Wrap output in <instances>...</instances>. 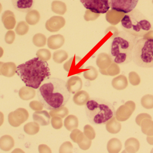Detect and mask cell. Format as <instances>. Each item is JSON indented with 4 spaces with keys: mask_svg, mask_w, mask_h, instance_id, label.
Masks as SVG:
<instances>
[{
    "mask_svg": "<svg viewBox=\"0 0 153 153\" xmlns=\"http://www.w3.org/2000/svg\"><path fill=\"white\" fill-rule=\"evenodd\" d=\"M64 126L69 131L77 128L78 126V119L74 115H69L65 119Z\"/></svg>",
    "mask_w": 153,
    "mask_h": 153,
    "instance_id": "obj_24",
    "label": "cell"
},
{
    "mask_svg": "<svg viewBox=\"0 0 153 153\" xmlns=\"http://www.w3.org/2000/svg\"><path fill=\"white\" fill-rule=\"evenodd\" d=\"M91 140L88 139L86 137H85L82 141L78 144V145L79 148L83 151H86L88 150L91 145Z\"/></svg>",
    "mask_w": 153,
    "mask_h": 153,
    "instance_id": "obj_45",
    "label": "cell"
},
{
    "mask_svg": "<svg viewBox=\"0 0 153 153\" xmlns=\"http://www.w3.org/2000/svg\"><path fill=\"white\" fill-rule=\"evenodd\" d=\"M122 147L121 142L117 138H113L110 139L107 144V150L110 153L120 152Z\"/></svg>",
    "mask_w": 153,
    "mask_h": 153,
    "instance_id": "obj_22",
    "label": "cell"
},
{
    "mask_svg": "<svg viewBox=\"0 0 153 153\" xmlns=\"http://www.w3.org/2000/svg\"><path fill=\"white\" fill-rule=\"evenodd\" d=\"M140 146V143L137 139L134 137L128 138L125 143V150L123 152H137L139 150Z\"/></svg>",
    "mask_w": 153,
    "mask_h": 153,
    "instance_id": "obj_18",
    "label": "cell"
},
{
    "mask_svg": "<svg viewBox=\"0 0 153 153\" xmlns=\"http://www.w3.org/2000/svg\"><path fill=\"white\" fill-rule=\"evenodd\" d=\"M129 80L131 84L134 86L140 84L141 81L140 77L138 75L134 72L129 73Z\"/></svg>",
    "mask_w": 153,
    "mask_h": 153,
    "instance_id": "obj_44",
    "label": "cell"
},
{
    "mask_svg": "<svg viewBox=\"0 0 153 153\" xmlns=\"http://www.w3.org/2000/svg\"><path fill=\"white\" fill-rule=\"evenodd\" d=\"M69 112V110L67 108L62 107L59 108L51 110L49 114L52 117L58 116L62 118H64L68 116Z\"/></svg>",
    "mask_w": 153,
    "mask_h": 153,
    "instance_id": "obj_33",
    "label": "cell"
},
{
    "mask_svg": "<svg viewBox=\"0 0 153 153\" xmlns=\"http://www.w3.org/2000/svg\"><path fill=\"white\" fill-rule=\"evenodd\" d=\"M73 146L71 142H65L60 146L59 153H72L73 152Z\"/></svg>",
    "mask_w": 153,
    "mask_h": 153,
    "instance_id": "obj_41",
    "label": "cell"
},
{
    "mask_svg": "<svg viewBox=\"0 0 153 153\" xmlns=\"http://www.w3.org/2000/svg\"><path fill=\"white\" fill-rule=\"evenodd\" d=\"M99 71H100V73L103 75H108V74H107V71H106V69H100Z\"/></svg>",
    "mask_w": 153,
    "mask_h": 153,
    "instance_id": "obj_52",
    "label": "cell"
},
{
    "mask_svg": "<svg viewBox=\"0 0 153 153\" xmlns=\"http://www.w3.org/2000/svg\"><path fill=\"white\" fill-rule=\"evenodd\" d=\"M39 102L48 110L64 107L69 101L71 93L66 83L57 78H48L45 80L38 90Z\"/></svg>",
    "mask_w": 153,
    "mask_h": 153,
    "instance_id": "obj_1",
    "label": "cell"
},
{
    "mask_svg": "<svg viewBox=\"0 0 153 153\" xmlns=\"http://www.w3.org/2000/svg\"><path fill=\"white\" fill-rule=\"evenodd\" d=\"M85 110L88 120L94 125L106 124L116 115L114 106L102 99L89 100L85 104Z\"/></svg>",
    "mask_w": 153,
    "mask_h": 153,
    "instance_id": "obj_4",
    "label": "cell"
},
{
    "mask_svg": "<svg viewBox=\"0 0 153 153\" xmlns=\"http://www.w3.org/2000/svg\"><path fill=\"white\" fill-rule=\"evenodd\" d=\"M100 16V13L93 12L89 10H86L85 12L84 18L86 21H94L97 19Z\"/></svg>",
    "mask_w": 153,
    "mask_h": 153,
    "instance_id": "obj_42",
    "label": "cell"
},
{
    "mask_svg": "<svg viewBox=\"0 0 153 153\" xmlns=\"http://www.w3.org/2000/svg\"><path fill=\"white\" fill-rule=\"evenodd\" d=\"M28 25L24 21L20 22L17 25L16 31L17 34L19 35H23L27 34L29 30Z\"/></svg>",
    "mask_w": 153,
    "mask_h": 153,
    "instance_id": "obj_39",
    "label": "cell"
},
{
    "mask_svg": "<svg viewBox=\"0 0 153 153\" xmlns=\"http://www.w3.org/2000/svg\"><path fill=\"white\" fill-rule=\"evenodd\" d=\"M138 38L125 31L119 32L113 38L111 46L110 55L117 64L129 63L133 60L135 46Z\"/></svg>",
    "mask_w": 153,
    "mask_h": 153,
    "instance_id": "obj_3",
    "label": "cell"
},
{
    "mask_svg": "<svg viewBox=\"0 0 153 153\" xmlns=\"http://www.w3.org/2000/svg\"><path fill=\"white\" fill-rule=\"evenodd\" d=\"M33 120L41 126H47L50 124V115L46 110L36 111L33 114Z\"/></svg>",
    "mask_w": 153,
    "mask_h": 153,
    "instance_id": "obj_15",
    "label": "cell"
},
{
    "mask_svg": "<svg viewBox=\"0 0 153 153\" xmlns=\"http://www.w3.org/2000/svg\"><path fill=\"white\" fill-rule=\"evenodd\" d=\"M142 123L141 126L143 133L148 136L153 135V121L147 119H144Z\"/></svg>",
    "mask_w": 153,
    "mask_h": 153,
    "instance_id": "obj_28",
    "label": "cell"
},
{
    "mask_svg": "<svg viewBox=\"0 0 153 153\" xmlns=\"http://www.w3.org/2000/svg\"><path fill=\"white\" fill-rule=\"evenodd\" d=\"M68 58V53L65 50L62 49L56 50L53 54V60L56 63H62Z\"/></svg>",
    "mask_w": 153,
    "mask_h": 153,
    "instance_id": "obj_29",
    "label": "cell"
},
{
    "mask_svg": "<svg viewBox=\"0 0 153 153\" xmlns=\"http://www.w3.org/2000/svg\"><path fill=\"white\" fill-rule=\"evenodd\" d=\"M29 117V114L27 111L26 110L23 108H19L17 109L14 112H12L10 113L9 115V122L10 125L12 126L18 127L21 124H19V122L21 121H19V119L20 118L22 119L24 122L26 121ZM20 120V119H19ZM22 123V122H20Z\"/></svg>",
    "mask_w": 153,
    "mask_h": 153,
    "instance_id": "obj_11",
    "label": "cell"
},
{
    "mask_svg": "<svg viewBox=\"0 0 153 153\" xmlns=\"http://www.w3.org/2000/svg\"><path fill=\"white\" fill-rule=\"evenodd\" d=\"M39 153H52L51 149L45 144L40 145L39 146Z\"/></svg>",
    "mask_w": 153,
    "mask_h": 153,
    "instance_id": "obj_48",
    "label": "cell"
},
{
    "mask_svg": "<svg viewBox=\"0 0 153 153\" xmlns=\"http://www.w3.org/2000/svg\"><path fill=\"white\" fill-rule=\"evenodd\" d=\"M2 21L4 24H12L14 26L15 24V16L12 12L6 10L2 15Z\"/></svg>",
    "mask_w": 153,
    "mask_h": 153,
    "instance_id": "obj_34",
    "label": "cell"
},
{
    "mask_svg": "<svg viewBox=\"0 0 153 153\" xmlns=\"http://www.w3.org/2000/svg\"><path fill=\"white\" fill-rule=\"evenodd\" d=\"M65 42V39L61 34L52 35L47 40V45L50 49H57L62 47Z\"/></svg>",
    "mask_w": 153,
    "mask_h": 153,
    "instance_id": "obj_13",
    "label": "cell"
},
{
    "mask_svg": "<svg viewBox=\"0 0 153 153\" xmlns=\"http://www.w3.org/2000/svg\"><path fill=\"white\" fill-rule=\"evenodd\" d=\"M146 139H147V142L149 143V144L153 145V136L147 137Z\"/></svg>",
    "mask_w": 153,
    "mask_h": 153,
    "instance_id": "obj_51",
    "label": "cell"
},
{
    "mask_svg": "<svg viewBox=\"0 0 153 153\" xmlns=\"http://www.w3.org/2000/svg\"><path fill=\"white\" fill-rule=\"evenodd\" d=\"M125 13L111 10L107 12L106 19L108 22L112 25H116L121 21V19L125 16Z\"/></svg>",
    "mask_w": 153,
    "mask_h": 153,
    "instance_id": "obj_17",
    "label": "cell"
},
{
    "mask_svg": "<svg viewBox=\"0 0 153 153\" xmlns=\"http://www.w3.org/2000/svg\"><path fill=\"white\" fill-rule=\"evenodd\" d=\"M133 61L143 68L153 67V39L143 37L138 40L135 46Z\"/></svg>",
    "mask_w": 153,
    "mask_h": 153,
    "instance_id": "obj_6",
    "label": "cell"
},
{
    "mask_svg": "<svg viewBox=\"0 0 153 153\" xmlns=\"http://www.w3.org/2000/svg\"><path fill=\"white\" fill-rule=\"evenodd\" d=\"M13 7L22 12H28L35 4V0H11Z\"/></svg>",
    "mask_w": 153,
    "mask_h": 153,
    "instance_id": "obj_12",
    "label": "cell"
},
{
    "mask_svg": "<svg viewBox=\"0 0 153 153\" xmlns=\"http://www.w3.org/2000/svg\"><path fill=\"white\" fill-rule=\"evenodd\" d=\"M36 56L42 61L47 62L51 58V53L47 49H41L37 52Z\"/></svg>",
    "mask_w": 153,
    "mask_h": 153,
    "instance_id": "obj_37",
    "label": "cell"
},
{
    "mask_svg": "<svg viewBox=\"0 0 153 153\" xmlns=\"http://www.w3.org/2000/svg\"><path fill=\"white\" fill-rule=\"evenodd\" d=\"M52 11L59 15H64L67 11L65 3L60 1H54L51 4Z\"/></svg>",
    "mask_w": 153,
    "mask_h": 153,
    "instance_id": "obj_23",
    "label": "cell"
},
{
    "mask_svg": "<svg viewBox=\"0 0 153 153\" xmlns=\"http://www.w3.org/2000/svg\"><path fill=\"white\" fill-rule=\"evenodd\" d=\"M144 37L147 38L152 39H153V31L151 30L149 32L146 34Z\"/></svg>",
    "mask_w": 153,
    "mask_h": 153,
    "instance_id": "obj_50",
    "label": "cell"
},
{
    "mask_svg": "<svg viewBox=\"0 0 153 153\" xmlns=\"http://www.w3.org/2000/svg\"><path fill=\"white\" fill-rule=\"evenodd\" d=\"M39 125L36 122H30L24 127V131L28 134L35 135L37 134L39 130Z\"/></svg>",
    "mask_w": 153,
    "mask_h": 153,
    "instance_id": "obj_31",
    "label": "cell"
},
{
    "mask_svg": "<svg viewBox=\"0 0 153 153\" xmlns=\"http://www.w3.org/2000/svg\"><path fill=\"white\" fill-rule=\"evenodd\" d=\"M67 89L71 93L74 94L80 91L82 87V79L77 76H71L66 82Z\"/></svg>",
    "mask_w": 153,
    "mask_h": 153,
    "instance_id": "obj_14",
    "label": "cell"
},
{
    "mask_svg": "<svg viewBox=\"0 0 153 153\" xmlns=\"http://www.w3.org/2000/svg\"><path fill=\"white\" fill-rule=\"evenodd\" d=\"M16 73L26 86L37 89L42 83L51 76L47 62L34 57L17 66Z\"/></svg>",
    "mask_w": 153,
    "mask_h": 153,
    "instance_id": "obj_2",
    "label": "cell"
},
{
    "mask_svg": "<svg viewBox=\"0 0 153 153\" xmlns=\"http://www.w3.org/2000/svg\"><path fill=\"white\" fill-rule=\"evenodd\" d=\"M109 31H111L112 33V32L113 33V36L111 39L114 38L115 37H116V36L118 35L119 32L117 29V28H116V27H114V26H110V27H108V28L106 29V31H105V33L107 34V33Z\"/></svg>",
    "mask_w": 153,
    "mask_h": 153,
    "instance_id": "obj_49",
    "label": "cell"
},
{
    "mask_svg": "<svg viewBox=\"0 0 153 153\" xmlns=\"http://www.w3.org/2000/svg\"><path fill=\"white\" fill-rule=\"evenodd\" d=\"M106 128L110 134H117L121 130V125L114 116L106 123Z\"/></svg>",
    "mask_w": 153,
    "mask_h": 153,
    "instance_id": "obj_21",
    "label": "cell"
},
{
    "mask_svg": "<svg viewBox=\"0 0 153 153\" xmlns=\"http://www.w3.org/2000/svg\"><path fill=\"white\" fill-rule=\"evenodd\" d=\"M152 2H153V0H152Z\"/></svg>",
    "mask_w": 153,
    "mask_h": 153,
    "instance_id": "obj_55",
    "label": "cell"
},
{
    "mask_svg": "<svg viewBox=\"0 0 153 153\" xmlns=\"http://www.w3.org/2000/svg\"><path fill=\"white\" fill-rule=\"evenodd\" d=\"M85 137V135L84 133L76 128L72 130L70 135V137L73 142L76 143L77 144L80 143L82 141Z\"/></svg>",
    "mask_w": 153,
    "mask_h": 153,
    "instance_id": "obj_35",
    "label": "cell"
},
{
    "mask_svg": "<svg viewBox=\"0 0 153 153\" xmlns=\"http://www.w3.org/2000/svg\"><path fill=\"white\" fill-rule=\"evenodd\" d=\"M64 18L61 16H53L47 21L45 28L48 31L55 32L59 31L65 25Z\"/></svg>",
    "mask_w": 153,
    "mask_h": 153,
    "instance_id": "obj_10",
    "label": "cell"
},
{
    "mask_svg": "<svg viewBox=\"0 0 153 153\" xmlns=\"http://www.w3.org/2000/svg\"><path fill=\"white\" fill-rule=\"evenodd\" d=\"M2 9V5L0 3V13H1V11Z\"/></svg>",
    "mask_w": 153,
    "mask_h": 153,
    "instance_id": "obj_53",
    "label": "cell"
},
{
    "mask_svg": "<svg viewBox=\"0 0 153 153\" xmlns=\"http://www.w3.org/2000/svg\"><path fill=\"white\" fill-rule=\"evenodd\" d=\"M36 95L34 89L31 87H23L20 90L19 96L24 100H28L33 99Z\"/></svg>",
    "mask_w": 153,
    "mask_h": 153,
    "instance_id": "obj_27",
    "label": "cell"
},
{
    "mask_svg": "<svg viewBox=\"0 0 153 153\" xmlns=\"http://www.w3.org/2000/svg\"><path fill=\"white\" fill-rule=\"evenodd\" d=\"M139 0H108V4L111 10L127 13L135 8Z\"/></svg>",
    "mask_w": 153,
    "mask_h": 153,
    "instance_id": "obj_7",
    "label": "cell"
},
{
    "mask_svg": "<svg viewBox=\"0 0 153 153\" xmlns=\"http://www.w3.org/2000/svg\"><path fill=\"white\" fill-rule=\"evenodd\" d=\"M106 70L108 75H109V76H115L120 73V68L119 66L117 64L113 62Z\"/></svg>",
    "mask_w": 153,
    "mask_h": 153,
    "instance_id": "obj_38",
    "label": "cell"
},
{
    "mask_svg": "<svg viewBox=\"0 0 153 153\" xmlns=\"http://www.w3.org/2000/svg\"><path fill=\"white\" fill-rule=\"evenodd\" d=\"M51 124L54 129L56 130L61 129L63 126L62 119L60 117H53V118L51 119Z\"/></svg>",
    "mask_w": 153,
    "mask_h": 153,
    "instance_id": "obj_43",
    "label": "cell"
},
{
    "mask_svg": "<svg viewBox=\"0 0 153 153\" xmlns=\"http://www.w3.org/2000/svg\"><path fill=\"white\" fill-rule=\"evenodd\" d=\"M84 134L88 139L91 140L94 139L96 136L93 128L89 125H86L84 127Z\"/></svg>",
    "mask_w": 153,
    "mask_h": 153,
    "instance_id": "obj_40",
    "label": "cell"
},
{
    "mask_svg": "<svg viewBox=\"0 0 153 153\" xmlns=\"http://www.w3.org/2000/svg\"><path fill=\"white\" fill-rule=\"evenodd\" d=\"M47 41L46 37L42 33H37L33 37V44L38 47L45 46L46 44Z\"/></svg>",
    "mask_w": 153,
    "mask_h": 153,
    "instance_id": "obj_32",
    "label": "cell"
},
{
    "mask_svg": "<svg viewBox=\"0 0 153 153\" xmlns=\"http://www.w3.org/2000/svg\"><path fill=\"white\" fill-rule=\"evenodd\" d=\"M124 31L136 37H143L152 29V24L146 17L137 9L125 14L121 20Z\"/></svg>",
    "mask_w": 153,
    "mask_h": 153,
    "instance_id": "obj_5",
    "label": "cell"
},
{
    "mask_svg": "<svg viewBox=\"0 0 153 153\" xmlns=\"http://www.w3.org/2000/svg\"><path fill=\"white\" fill-rule=\"evenodd\" d=\"M14 146V141L12 137L8 135L4 136L0 139V148L3 151L8 152Z\"/></svg>",
    "mask_w": 153,
    "mask_h": 153,
    "instance_id": "obj_25",
    "label": "cell"
},
{
    "mask_svg": "<svg viewBox=\"0 0 153 153\" xmlns=\"http://www.w3.org/2000/svg\"><path fill=\"white\" fill-rule=\"evenodd\" d=\"M142 106L146 109L153 108V95L146 94L141 99Z\"/></svg>",
    "mask_w": 153,
    "mask_h": 153,
    "instance_id": "obj_36",
    "label": "cell"
},
{
    "mask_svg": "<svg viewBox=\"0 0 153 153\" xmlns=\"http://www.w3.org/2000/svg\"><path fill=\"white\" fill-rule=\"evenodd\" d=\"M112 62L113 61L110 55L105 53L99 54L96 61V65L101 69H107Z\"/></svg>",
    "mask_w": 153,
    "mask_h": 153,
    "instance_id": "obj_16",
    "label": "cell"
},
{
    "mask_svg": "<svg viewBox=\"0 0 153 153\" xmlns=\"http://www.w3.org/2000/svg\"><path fill=\"white\" fill-rule=\"evenodd\" d=\"M40 15L39 12L36 10H32L27 12L26 17L27 22L31 25L38 23L40 20Z\"/></svg>",
    "mask_w": 153,
    "mask_h": 153,
    "instance_id": "obj_26",
    "label": "cell"
},
{
    "mask_svg": "<svg viewBox=\"0 0 153 153\" xmlns=\"http://www.w3.org/2000/svg\"><path fill=\"white\" fill-rule=\"evenodd\" d=\"M152 119V117L150 115L146 114V113H142L137 117L136 119V122L139 126H141V123L142 121V119Z\"/></svg>",
    "mask_w": 153,
    "mask_h": 153,
    "instance_id": "obj_47",
    "label": "cell"
},
{
    "mask_svg": "<svg viewBox=\"0 0 153 153\" xmlns=\"http://www.w3.org/2000/svg\"><path fill=\"white\" fill-rule=\"evenodd\" d=\"M151 153H153V148L152 150V152H151Z\"/></svg>",
    "mask_w": 153,
    "mask_h": 153,
    "instance_id": "obj_54",
    "label": "cell"
},
{
    "mask_svg": "<svg viewBox=\"0 0 153 153\" xmlns=\"http://www.w3.org/2000/svg\"><path fill=\"white\" fill-rule=\"evenodd\" d=\"M136 105L134 102L129 101L121 105L116 112V118L118 121H126L128 119L135 110Z\"/></svg>",
    "mask_w": 153,
    "mask_h": 153,
    "instance_id": "obj_9",
    "label": "cell"
},
{
    "mask_svg": "<svg viewBox=\"0 0 153 153\" xmlns=\"http://www.w3.org/2000/svg\"><path fill=\"white\" fill-rule=\"evenodd\" d=\"M74 102L78 106H83L85 105L90 100V96L88 93L85 91H79L75 93L73 97Z\"/></svg>",
    "mask_w": 153,
    "mask_h": 153,
    "instance_id": "obj_20",
    "label": "cell"
},
{
    "mask_svg": "<svg viewBox=\"0 0 153 153\" xmlns=\"http://www.w3.org/2000/svg\"><path fill=\"white\" fill-rule=\"evenodd\" d=\"M85 8L93 12L106 13L110 9L108 0H80Z\"/></svg>",
    "mask_w": 153,
    "mask_h": 153,
    "instance_id": "obj_8",
    "label": "cell"
},
{
    "mask_svg": "<svg viewBox=\"0 0 153 153\" xmlns=\"http://www.w3.org/2000/svg\"><path fill=\"white\" fill-rule=\"evenodd\" d=\"M86 70L83 72V76L86 80L90 81L95 80L98 76L97 69L93 66H88L85 68Z\"/></svg>",
    "mask_w": 153,
    "mask_h": 153,
    "instance_id": "obj_30",
    "label": "cell"
},
{
    "mask_svg": "<svg viewBox=\"0 0 153 153\" xmlns=\"http://www.w3.org/2000/svg\"><path fill=\"white\" fill-rule=\"evenodd\" d=\"M30 107L35 111H40L43 110L44 106L40 102L33 101L30 103Z\"/></svg>",
    "mask_w": 153,
    "mask_h": 153,
    "instance_id": "obj_46",
    "label": "cell"
},
{
    "mask_svg": "<svg viewBox=\"0 0 153 153\" xmlns=\"http://www.w3.org/2000/svg\"><path fill=\"white\" fill-rule=\"evenodd\" d=\"M112 87L118 90H125L128 85L127 79L125 75H121L114 78L111 82Z\"/></svg>",
    "mask_w": 153,
    "mask_h": 153,
    "instance_id": "obj_19",
    "label": "cell"
}]
</instances>
